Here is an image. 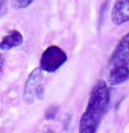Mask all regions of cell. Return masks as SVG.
I'll return each mask as SVG.
<instances>
[{"mask_svg": "<svg viewBox=\"0 0 129 133\" xmlns=\"http://www.w3.org/2000/svg\"><path fill=\"white\" fill-rule=\"evenodd\" d=\"M110 101V89L105 81H97L89 95L88 104L80 117L79 132L95 133L108 109Z\"/></svg>", "mask_w": 129, "mask_h": 133, "instance_id": "1", "label": "cell"}, {"mask_svg": "<svg viewBox=\"0 0 129 133\" xmlns=\"http://www.w3.org/2000/svg\"><path fill=\"white\" fill-rule=\"evenodd\" d=\"M67 54L58 46H49L42 52L40 67L42 71L53 73L67 62Z\"/></svg>", "mask_w": 129, "mask_h": 133, "instance_id": "2", "label": "cell"}, {"mask_svg": "<svg viewBox=\"0 0 129 133\" xmlns=\"http://www.w3.org/2000/svg\"><path fill=\"white\" fill-rule=\"evenodd\" d=\"M41 67H36L29 73L27 80L24 88V100L28 105H32L34 102L35 98H43L44 87L42 84L43 81V74H42Z\"/></svg>", "mask_w": 129, "mask_h": 133, "instance_id": "3", "label": "cell"}, {"mask_svg": "<svg viewBox=\"0 0 129 133\" xmlns=\"http://www.w3.org/2000/svg\"><path fill=\"white\" fill-rule=\"evenodd\" d=\"M108 67H129V32L121 38L109 58Z\"/></svg>", "mask_w": 129, "mask_h": 133, "instance_id": "4", "label": "cell"}, {"mask_svg": "<svg viewBox=\"0 0 129 133\" xmlns=\"http://www.w3.org/2000/svg\"><path fill=\"white\" fill-rule=\"evenodd\" d=\"M111 21L116 25L129 22V0H116L111 11Z\"/></svg>", "mask_w": 129, "mask_h": 133, "instance_id": "5", "label": "cell"}, {"mask_svg": "<svg viewBox=\"0 0 129 133\" xmlns=\"http://www.w3.org/2000/svg\"><path fill=\"white\" fill-rule=\"evenodd\" d=\"M24 38L22 33L17 30H13L10 33H8L6 37L2 38L1 42H0V49L2 50H10L11 48L19 47L23 43Z\"/></svg>", "mask_w": 129, "mask_h": 133, "instance_id": "6", "label": "cell"}, {"mask_svg": "<svg viewBox=\"0 0 129 133\" xmlns=\"http://www.w3.org/2000/svg\"><path fill=\"white\" fill-rule=\"evenodd\" d=\"M109 84L119 85L129 80V67H112L109 68Z\"/></svg>", "mask_w": 129, "mask_h": 133, "instance_id": "7", "label": "cell"}, {"mask_svg": "<svg viewBox=\"0 0 129 133\" xmlns=\"http://www.w3.org/2000/svg\"><path fill=\"white\" fill-rule=\"evenodd\" d=\"M34 0H11L13 7L16 9H24V8L28 7L31 4H33Z\"/></svg>", "mask_w": 129, "mask_h": 133, "instance_id": "8", "label": "cell"}, {"mask_svg": "<svg viewBox=\"0 0 129 133\" xmlns=\"http://www.w3.org/2000/svg\"><path fill=\"white\" fill-rule=\"evenodd\" d=\"M59 110V107L56 105H51L45 111V118L47 119H53L57 116V113Z\"/></svg>", "mask_w": 129, "mask_h": 133, "instance_id": "9", "label": "cell"}, {"mask_svg": "<svg viewBox=\"0 0 129 133\" xmlns=\"http://www.w3.org/2000/svg\"><path fill=\"white\" fill-rule=\"evenodd\" d=\"M4 63H5V58L2 55H0V73L2 71V67H4Z\"/></svg>", "mask_w": 129, "mask_h": 133, "instance_id": "10", "label": "cell"}, {"mask_svg": "<svg viewBox=\"0 0 129 133\" xmlns=\"http://www.w3.org/2000/svg\"><path fill=\"white\" fill-rule=\"evenodd\" d=\"M1 7H2V0H0V11H1Z\"/></svg>", "mask_w": 129, "mask_h": 133, "instance_id": "11", "label": "cell"}]
</instances>
